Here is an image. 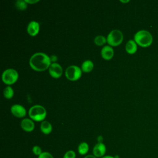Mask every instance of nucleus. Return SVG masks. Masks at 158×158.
<instances>
[{
  "label": "nucleus",
  "mask_w": 158,
  "mask_h": 158,
  "mask_svg": "<svg viewBox=\"0 0 158 158\" xmlns=\"http://www.w3.org/2000/svg\"><path fill=\"white\" fill-rule=\"evenodd\" d=\"M89 151V145L86 142L81 143L78 146V151L81 155L86 154Z\"/></svg>",
  "instance_id": "obj_16"
},
{
  "label": "nucleus",
  "mask_w": 158,
  "mask_h": 158,
  "mask_svg": "<svg viewBox=\"0 0 158 158\" xmlns=\"http://www.w3.org/2000/svg\"><path fill=\"white\" fill-rule=\"evenodd\" d=\"M81 69L77 65H70L65 70V76L67 79L71 81H76L81 76Z\"/></svg>",
  "instance_id": "obj_6"
},
{
  "label": "nucleus",
  "mask_w": 158,
  "mask_h": 158,
  "mask_svg": "<svg viewBox=\"0 0 158 158\" xmlns=\"http://www.w3.org/2000/svg\"><path fill=\"white\" fill-rule=\"evenodd\" d=\"M19 74L14 69H7L5 70L2 74V81L8 85L14 84L18 79Z\"/></svg>",
  "instance_id": "obj_5"
},
{
  "label": "nucleus",
  "mask_w": 158,
  "mask_h": 158,
  "mask_svg": "<svg viewBox=\"0 0 158 158\" xmlns=\"http://www.w3.org/2000/svg\"><path fill=\"white\" fill-rule=\"evenodd\" d=\"M102 158H115V157H113V156H106L102 157Z\"/></svg>",
  "instance_id": "obj_27"
},
{
  "label": "nucleus",
  "mask_w": 158,
  "mask_h": 158,
  "mask_svg": "<svg viewBox=\"0 0 158 158\" xmlns=\"http://www.w3.org/2000/svg\"><path fill=\"white\" fill-rule=\"evenodd\" d=\"M57 59V56H55V55H52L51 56H50V60H51V62H52V63H54L55 61H56Z\"/></svg>",
  "instance_id": "obj_23"
},
{
  "label": "nucleus",
  "mask_w": 158,
  "mask_h": 158,
  "mask_svg": "<svg viewBox=\"0 0 158 158\" xmlns=\"http://www.w3.org/2000/svg\"><path fill=\"white\" fill-rule=\"evenodd\" d=\"M126 51L130 54L135 53L137 51V44L133 40H130L127 41L125 46Z\"/></svg>",
  "instance_id": "obj_13"
},
{
  "label": "nucleus",
  "mask_w": 158,
  "mask_h": 158,
  "mask_svg": "<svg viewBox=\"0 0 158 158\" xmlns=\"http://www.w3.org/2000/svg\"><path fill=\"white\" fill-rule=\"evenodd\" d=\"M94 41L97 46H102L107 42V39L104 36L98 35L94 38Z\"/></svg>",
  "instance_id": "obj_18"
},
{
  "label": "nucleus",
  "mask_w": 158,
  "mask_h": 158,
  "mask_svg": "<svg viewBox=\"0 0 158 158\" xmlns=\"http://www.w3.org/2000/svg\"><path fill=\"white\" fill-rule=\"evenodd\" d=\"M29 64L33 70L41 72L49 69L52 63L50 60V57L46 54L36 52L31 56Z\"/></svg>",
  "instance_id": "obj_1"
},
{
  "label": "nucleus",
  "mask_w": 158,
  "mask_h": 158,
  "mask_svg": "<svg viewBox=\"0 0 158 158\" xmlns=\"http://www.w3.org/2000/svg\"><path fill=\"white\" fill-rule=\"evenodd\" d=\"M11 113L15 117L22 118L25 116L26 110L23 106L20 104H14L10 108Z\"/></svg>",
  "instance_id": "obj_8"
},
{
  "label": "nucleus",
  "mask_w": 158,
  "mask_h": 158,
  "mask_svg": "<svg viewBox=\"0 0 158 158\" xmlns=\"http://www.w3.org/2000/svg\"><path fill=\"white\" fill-rule=\"evenodd\" d=\"M32 152L35 155L39 156L42 153L41 148L38 146H34L32 148Z\"/></svg>",
  "instance_id": "obj_21"
},
{
  "label": "nucleus",
  "mask_w": 158,
  "mask_h": 158,
  "mask_svg": "<svg viewBox=\"0 0 158 158\" xmlns=\"http://www.w3.org/2000/svg\"><path fill=\"white\" fill-rule=\"evenodd\" d=\"M40 129H41V131L44 134L48 135L52 131V127L50 122H49L48 121L44 120V121H43L42 123H41Z\"/></svg>",
  "instance_id": "obj_14"
},
{
  "label": "nucleus",
  "mask_w": 158,
  "mask_h": 158,
  "mask_svg": "<svg viewBox=\"0 0 158 158\" xmlns=\"http://www.w3.org/2000/svg\"><path fill=\"white\" fill-rule=\"evenodd\" d=\"M38 158H54L52 155L48 152H42Z\"/></svg>",
  "instance_id": "obj_22"
},
{
  "label": "nucleus",
  "mask_w": 158,
  "mask_h": 158,
  "mask_svg": "<svg viewBox=\"0 0 158 158\" xmlns=\"http://www.w3.org/2000/svg\"><path fill=\"white\" fill-rule=\"evenodd\" d=\"M22 128L27 132L32 131L35 128L34 122L30 118H23L20 123Z\"/></svg>",
  "instance_id": "obj_11"
},
{
  "label": "nucleus",
  "mask_w": 158,
  "mask_h": 158,
  "mask_svg": "<svg viewBox=\"0 0 158 158\" xmlns=\"http://www.w3.org/2000/svg\"><path fill=\"white\" fill-rule=\"evenodd\" d=\"M30 117L36 122L43 120L46 116V109L41 105H34L28 110Z\"/></svg>",
  "instance_id": "obj_3"
},
{
  "label": "nucleus",
  "mask_w": 158,
  "mask_h": 158,
  "mask_svg": "<svg viewBox=\"0 0 158 158\" xmlns=\"http://www.w3.org/2000/svg\"><path fill=\"white\" fill-rule=\"evenodd\" d=\"M120 2H123V3H126V2H129V0H127V1H122V0H120Z\"/></svg>",
  "instance_id": "obj_28"
},
{
  "label": "nucleus",
  "mask_w": 158,
  "mask_h": 158,
  "mask_svg": "<svg viewBox=\"0 0 158 158\" xmlns=\"http://www.w3.org/2000/svg\"><path fill=\"white\" fill-rule=\"evenodd\" d=\"M93 62L90 60H86L82 63L81 69L84 72H89L93 69Z\"/></svg>",
  "instance_id": "obj_15"
},
{
  "label": "nucleus",
  "mask_w": 158,
  "mask_h": 158,
  "mask_svg": "<svg viewBox=\"0 0 158 158\" xmlns=\"http://www.w3.org/2000/svg\"><path fill=\"white\" fill-rule=\"evenodd\" d=\"M107 42L112 46H117L120 44L123 39L122 32L117 29L112 30L107 36Z\"/></svg>",
  "instance_id": "obj_4"
},
{
  "label": "nucleus",
  "mask_w": 158,
  "mask_h": 158,
  "mask_svg": "<svg viewBox=\"0 0 158 158\" xmlns=\"http://www.w3.org/2000/svg\"><path fill=\"white\" fill-rule=\"evenodd\" d=\"M49 73L53 78H59L62 74V68L57 63H52L49 67Z\"/></svg>",
  "instance_id": "obj_7"
},
{
  "label": "nucleus",
  "mask_w": 158,
  "mask_h": 158,
  "mask_svg": "<svg viewBox=\"0 0 158 158\" xmlns=\"http://www.w3.org/2000/svg\"><path fill=\"white\" fill-rule=\"evenodd\" d=\"M98 143H102V137L101 136H99L98 137Z\"/></svg>",
  "instance_id": "obj_26"
},
{
  "label": "nucleus",
  "mask_w": 158,
  "mask_h": 158,
  "mask_svg": "<svg viewBox=\"0 0 158 158\" xmlns=\"http://www.w3.org/2000/svg\"><path fill=\"white\" fill-rule=\"evenodd\" d=\"M75 157H76L75 152L72 150L67 151L64 154V157H63V158H75Z\"/></svg>",
  "instance_id": "obj_20"
},
{
  "label": "nucleus",
  "mask_w": 158,
  "mask_h": 158,
  "mask_svg": "<svg viewBox=\"0 0 158 158\" xmlns=\"http://www.w3.org/2000/svg\"><path fill=\"white\" fill-rule=\"evenodd\" d=\"M15 6L20 10H24L27 7V3L25 0H18L15 2Z\"/></svg>",
  "instance_id": "obj_19"
},
{
  "label": "nucleus",
  "mask_w": 158,
  "mask_h": 158,
  "mask_svg": "<svg viewBox=\"0 0 158 158\" xmlns=\"http://www.w3.org/2000/svg\"><path fill=\"white\" fill-rule=\"evenodd\" d=\"M134 40L139 46L146 48L151 45L153 37L149 31L141 30L135 34Z\"/></svg>",
  "instance_id": "obj_2"
},
{
  "label": "nucleus",
  "mask_w": 158,
  "mask_h": 158,
  "mask_svg": "<svg viewBox=\"0 0 158 158\" xmlns=\"http://www.w3.org/2000/svg\"><path fill=\"white\" fill-rule=\"evenodd\" d=\"M106 151V148L104 143H98L93 148V155L98 157H104Z\"/></svg>",
  "instance_id": "obj_9"
},
{
  "label": "nucleus",
  "mask_w": 158,
  "mask_h": 158,
  "mask_svg": "<svg viewBox=\"0 0 158 158\" xmlns=\"http://www.w3.org/2000/svg\"><path fill=\"white\" fill-rule=\"evenodd\" d=\"M27 3L29 4H35L36 2H38L39 1L38 0H25Z\"/></svg>",
  "instance_id": "obj_24"
},
{
  "label": "nucleus",
  "mask_w": 158,
  "mask_h": 158,
  "mask_svg": "<svg viewBox=\"0 0 158 158\" xmlns=\"http://www.w3.org/2000/svg\"><path fill=\"white\" fill-rule=\"evenodd\" d=\"M101 56L105 60H110L114 56V49L110 46H105L101 49Z\"/></svg>",
  "instance_id": "obj_12"
},
{
  "label": "nucleus",
  "mask_w": 158,
  "mask_h": 158,
  "mask_svg": "<svg viewBox=\"0 0 158 158\" xmlns=\"http://www.w3.org/2000/svg\"><path fill=\"white\" fill-rule=\"evenodd\" d=\"M40 31V24L36 21H31L27 26V32L31 36H36Z\"/></svg>",
  "instance_id": "obj_10"
},
{
  "label": "nucleus",
  "mask_w": 158,
  "mask_h": 158,
  "mask_svg": "<svg viewBox=\"0 0 158 158\" xmlns=\"http://www.w3.org/2000/svg\"><path fill=\"white\" fill-rule=\"evenodd\" d=\"M4 96L7 99H10L14 96V90L10 86L6 87L3 91Z\"/></svg>",
  "instance_id": "obj_17"
},
{
  "label": "nucleus",
  "mask_w": 158,
  "mask_h": 158,
  "mask_svg": "<svg viewBox=\"0 0 158 158\" xmlns=\"http://www.w3.org/2000/svg\"><path fill=\"white\" fill-rule=\"evenodd\" d=\"M84 158H97L94 155H87Z\"/></svg>",
  "instance_id": "obj_25"
}]
</instances>
